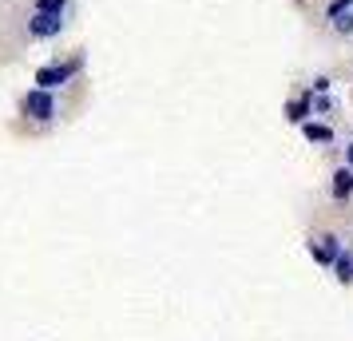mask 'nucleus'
Masks as SVG:
<instances>
[{
  "label": "nucleus",
  "mask_w": 353,
  "mask_h": 341,
  "mask_svg": "<svg viewBox=\"0 0 353 341\" xmlns=\"http://www.w3.org/2000/svg\"><path fill=\"white\" fill-rule=\"evenodd\" d=\"M20 107H24V115H28V119H40V123H44V119H52V115H56V99H52L48 87H32L28 96L20 99Z\"/></svg>",
  "instance_id": "nucleus-1"
},
{
  "label": "nucleus",
  "mask_w": 353,
  "mask_h": 341,
  "mask_svg": "<svg viewBox=\"0 0 353 341\" xmlns=\"http://www.w3.org/2000/svg\"><path fill=\"white\" fill-rule=\"evenodd\" d=\"M76 68H80V60H72V64H48L36 72V87H48V92H56L60 83H68L72 76H76Z\"/></svg>",
  "instance_id": "nucleus-2"
},
{
  "label": "nucleus",
  "mask_w": 353,
  "mask_h": 341,
  "mask_svg": "<svg viewBox=\"0 0 353 341\" xmlns=\"http://www.w3.org/2000/svg\"><path fill=\"white\" fill-rule=\"evenodd\" d=\"M64 32V17H56V12H32V20H28V36H36V40H52V36Z\"/></svg>",
  "instance_id": "nucleus-3"
},
{
  "label": "nucleus",
  "mask_w": 353,
  "mask_h": 341,
  "mask_svg": "<svg viewBox=\"0 0 353 341\" xmlns=\"http://www.w3.org/2000/svg\"><path fill=\"white\" fill-rule=\"evenodd\" d=\"M310 254H314V262H321V266H334L337 254H341V242H337L334 234H325V238H314V242H310Z\"/></svg>",
  "instance_id": "nucleus-4"
},
{
  "label": "nucleus",
  "mask_w": 353,
  "mask_h": 341,
  "mask_svg": "<svg viewBox=\"0 0 353 341\" xmlns=\"http://www.w3.org/2000/svg\"><path fill=\"white\" fill-rule=\"evenodd\" d=\"M310 112H314V92H310V96H302V99H290V103H286V119H290V123H298V127L310 119Z\"/></svg>",
  "instance_id": "nucleus-5"
},
{
  "label": "nucleus",
  "mask_w": 353,
  "mask_h": 341,
  "mask_svg": "<svg viewBox=\"0 0 353 341\" xmlns=\"http://www.w3.org/2000/svg\"><path fill=\"white\" fill-rule=\"evenodd\" d=\"M330 191H334V198H350L353 195V167L350 163L334 171V187H330Z\"/></svg>",
  "instance_id": "nucleus-6"
},
{
  "label": "nucleus",
  "mask_w": 353,
  "mask_h": 341,
  "mask_svg": "<svg viewBox=\"0 0 353 341\" xmlns=\"http://www.w3.org/2000/svg\"><path fill=\"white\" fill-rule=\"evenodd\" d=\"M302 135L310 139V143H334V131L325 127V123H314V119L302 123Z\"/></svg>",
  "instance_id": "nucleus-7"
},
{
  "label": "nucleus",
  "mask_w": 353,
  "mask_h": 341,
  "mask_svg": "<svg viewBox=\"0 0 353 341\" xmlns=\"http://www.w3.org/2000/svg\"><path fill=\"white\" fill-rule=\"evenodd\" d=\"M334 274H337V282H341V286H353V254H350V250H341V254H337Z\"/></svg>",
  "instance_id": "nucleus-8"
},
{
  "label": "nucleus",
  "mask_w": 353,
  "mask_h": 341,
  "mask_svg": "<svg viewBox=\"0 0 353 341\" xmlns=\"http://www.w3.org/2000/svg\"><path fill=\"white\" fill-rule=\"evenodd\" d=\"M36 12H56V17H64L68 0H36Z\"/></svg>",
  "instance_id": "nucleus-9"
},
{
  "label": "nucleus",
  "mask_w": 353,
  "mask_h": 341,
  "mask_svg": "<svg viewBox=\"0 0 353 341\" xmlns=\"http://www.w3.org/2000/svg\"><path fill=\"white\" fill-rule=\"evenodd\" d=\"M353 8V0H334V4H330V12H325V17L330 20H337V17H345V12H350Z\"/></svg>",
  "instance_id": "nucleus-10"
},
{
  "label": "nucleus",
  "mask_w": 353,
  "mask_h": 341,
  "mask_svg": "<svg viewBox=\"0 0 353 341\" xmlns=\"http://www.w3.org/2000/svg\"><path fill=\"white\" fill-rule=\"evenodd\" d=\"M334 32H341V36H350V32H353V17H350V12L334 20Z\"/></svg>",
  "instance_id": "nucleus-11"
},
{
  "label": "nucleus",
  "mask_w": 353,
  "mask_h": 341,
  "mask_svg": "<svg viewBox=\"0 0 353 341\" xmlns=\"http://www.w3.org/2000/svg\"><path fill=\"white\" fill-rule=\"evenodd\" d=\"M314 92H318V96H321V92H330V80H325V76H318V80H314Z\"/></svg>",
  "instance_id": "nucleus-12"
},
{
  "label": "nucleus",
  "mask_w": 353,
  "mask_h": 341,
  "mask_svg": "<svg viewBox=\"0 0 353 341\" xmlns=\"http://www.w3.org/2000/svg\"><path fill=\"white\" fill-rule=\"evenodd\" d=\"M345 163H350V167H353V143L345 147Z\"/></svg>",
  "instance_id": "nucleus-13"
}]
</instances>
